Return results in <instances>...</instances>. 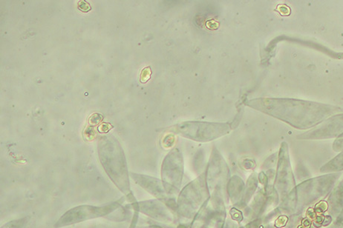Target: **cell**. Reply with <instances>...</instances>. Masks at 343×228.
Wrapping results in <instances>:
<instances>
[{"instance_id":"5bb4252c","label":"cell","mask_w":343,"mask_h":228,"mask_svg":"<svg viewBox=\"0 0 343 228\" xmlns=\"http://www.w3.org/2000/svg\"><path fill=\"white\" fill-rule=\"evenodd\" d=\"M230 214L231 216H232L233 219H235V220H237V221H241V220L242 219V213H241L240 211L236 209H232L230 211Z\"/></svg>"},{"instance_id":"2e32d148","label":"cell","mask_w":343,"mask_h":228,"mask_svg":"<svg viewBox=\"0 0 343 228\" xmlns=\"http://www.w3.org/2000/svg\"><path fill=\"white\" fill-rule=\"evenodd\" d=\"M111 128V126L109 124H102L99 127V131L100 133H106L108 130Z\"/></svg>"},{"instance_id":"5b68a950","label":"cell","mask_w":343,"mask_h":228,"mask_svg":"<svg viewBox=\"0 0 343 228\" xmlns=\"http://www.w3.org/2000/svg\"><path fill=\"white\" fill-rule=\"evenodd\" d=\"M162 182L167 193L173 194L179 189L183 175V159L181 152L173 149L162 165Z\"/></svg>"},{"instance_id":"3957f363","label":"cell","mask_w":343,"mask_h":228,"mask_svg":"<svg viewBox=\"0 0 343 228\" xmlns=\"http://www.w3.org/2000/svg\"><path fill=\"white\" fill-rule=\"evenodd\" d=\"M230 124L208 122H184L170 127L168 131L195 142L213 141L229 133Z\"/></svg>"},{"instance_id":"6da1fadb","label":"cell","mask_w":343,"mask_h":228,"mask_svg":"<svg viewBox=\"0 0 343 228\" xmlns=\"http://www.w3.org/2000/svg\"><path fill=\"white\" fill-rule=\"evenodd\" d=\"M247 106L299 130L313 129L343 109L334 105L289 98H256Z\"/></svg>"},{"instance_id":"9c48e42d","label":"cell","mask_w":343,"mask_h":228,"mask_svg":"<svg viewBox=\"0 0 343 228\" xmlns=\"http://www.w3.org/2000/svg\"><path fill=\"white\" fill-rule=\"evenodd\" d=\"M343 170V151L339 153L334 159L331 160L326 165H324L321 171L322 172H334V171H340Z\"/></svg>"},{"instance_id":"e0dca14e","label":"cell","mask_w":343,"mask_h":228,"mask_svg":"<svg viewBox=\"0 0 343 228\" xmlns=\"http://www.w3.org/2000/svg\"><path fill=\"white\" fill-rule=\"evenodd\" d=\"M86 131H88V133H89V138H88V139H89V140H91V139H93L94 136H95V135H92V134H91V133H95V132L94 131V130H93V129H91V128H88L87 129H86Z\"/></svg>"},{"instance_id":"ac0fdd59","label":"cell","mask_w":343,"mask_h":228,"mask_svg":"<svg viewBox=\"0 0 343 228\" xmlns=\"http://www.w3.org/2000/svg\"><path fill=\"white\" fill-rule=\"evenodd\" d=\"M145 228H161V227H157V226H151V227H145Z\"/></svg>"},{"instance_id":"8992f818","label":"cell","mask_w":343,"mask_h":228,"mask_svg":"<svg viewBox=\"0 0 343 228\" xmlns=\"http://www.w3.org/2000/svg\"><path fill=\"white\" fill-rule=\"evenodd\" d=\"M343 134V114L334 115L316 128L297 136L300 139H324Z\"/></svg>"},{"instance_id":"7a4b0ae2","label":"cell","mask_w":343,"mask_h":228,"mask_svg":"<svg viewBox=\"0 0 343 228\" xmlns=\"http://www.w3.org/2000/svg\"><path fill=\"white\" fill-rule=\"evenodd\" d=\"M98 154L108 176L123 193L130 194V183L124 152L113 136H103L98 142Z\"/></svg>"},{"instance_id":"277c9868","label":"cell","mask_w":343,"mask_h":228,"mask_svg":"<svg viewBox=\"0 0 343 228\" xmlns=\"http://www.w3.org/2000/svg\"><path fill=\"white\" fill-rule=\"evenodd\" d=\"M123 200H119L108 205L101 207L80 205L68 210L56 222L54 227L60 228L80 223L86 220L103 217L113 213L123 204Z\"/></svg>"},{"instance_id":"30bf717a","label":"cell","mask_w":343,"mask_h":228,"mask_svg":"<svg viewBox=\"0 0 343 228\" xmlns=\"http://www.w3.org/2000/svg\"><path fill=\"white\" fill-rule=\"evenodd\" d=\"M28 217L13 220V221L7 222L5 225H4L1 228H25L26 226L28 225Z\"/></svg>"},{"instance_id":"7c38bea8","label":"cell","mask_w":343,"mask_h":228,"mask_svg":"<svg viewBox=\"0 0 343 228\" xmlns=\"http://www.w3.org/2000/svg\"><path fill=\"white\" fill-rule=\"evenodd\" d=\"M151 74H152V71H151L150 67H146L143 70V71L141 72V77H140V81L142 82H146L150 79Z\"/></svg>"},{"instance_id":"9a60e30c","label":"cell","mask_w":343,"mask_h":228,"mask_svg":"<svg viewBox=\"0 0 343 228\" xmlns=\"http://www.w3.org/2000/svg\"><path fill=\"white\" fill-rule=\"evenodd\" d=\"M78 7H79L80 11H84V12L89 11H90V9H91V7H90L89 4L87 3L85 1L79 2V3H78Z\"/></svg>"},{"instance_id":"8fae6325","label":"cell","mask_w":343,"mask_h":228,"mask_svg":"<svg viewBox=\"0 0 343 228\" xmlns=\"http://www.w3.org/2000/svg\"><path fill=\"white\" fill-rule=\"evenodd\" d=\"M333 149L335 151H340L343 150V134L336 138L333 145Z\"/></svg>"},{"instance_id":"52a82bcc","label":"cell","mask_w":343,"mask_h":228,"mask_svg":"<svg viewBox=\"0 0 343 228\" xmlns=\"http://www.w3.org/2000/svg\"><path fill=\"white\" fill-rule=\"evenodd\" d=\"M131 176L135 181V182L138 183L143 188L149 192L151 194L153 195L158 199L163 200L165 202H169V200L168 201V198H166V192L163 182H160V180L150 176L139 175L133 173H131Z\"/></svg>"},{"instance_id":"ba28073f","label":"cell","mask_w":343,"mask_h":228,"mask_svg":"<svg viewBox=\"0 0 343 228\" xmlns=\"http://www.w3.org/2000/svg\"><path fill=\"white\" fill-rule=\"evenodd\" d=\"M138 210L150 217L162 221L170 219L169 210L158 201H147L138 204Z\"/></svg>"},{"instance_id":"4fadbf2b","label":"cell","mask_w":343,"mask_h":228,"mask_svg":"<svg viewBox=\"0 0 343 228\" xmlns=\"http://www.w3.org/2000/svg\"><path fill=\"white\" fill-rule=\"evenodd\" d=\"M102 119H103V118H102L101 115H100L98 114H95L92 115L91 117L89 118V122L90 124H92V125H96V124H97L98 123H100V122H101Z\"/></svg>"}]
</instances>
